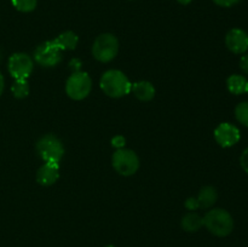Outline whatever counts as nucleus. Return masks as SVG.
<instances>
[{"label":"nucleus","mask_w":248,"mask_h":247,"mask_svg":"<svg viewBox=\"0 0 248 247\" xmlns=\"http://www.w3.org/2000/svg\"><path fill=\"white\" fill-rule=\"evenodd\" d=\"M80 67H81V62H80L78 58H73L69 63V68L72 69L73 73H77V72H81L80 70Z\"/></svg>","instance_id":"nucleus-24"},{"label":"nucleus","mask_w":248,"mask_h":247,"mask_svg":"<svg viewBox=\"0 0 248 247\" xmlns=\"http://www.w3.org/2000/svg\"><path fill=\"white\" fill-rule=\"evenodd\" d=\"M240 165H241L242 170L248 173V148L242 152L241 156H240Z\"/></svg>","instance_id":"nucleus-21"},{"label":"nucleus","mask_w":248,"mask_h":247,"mask_svg":"<svg viewBox=\"0 0 248 247\" xmlns=\"http://www.w3.org/2000/svg\"><path fill=\"white\" fill-rule=\"evenodd\" d=\"M203 227L218 237H225L234 230V219L224 208H212L203 216Z\"/></svg>","instance_id":"nucleus-2"},{"label":"nucleus","mask_w":248,"mask_h":247,"mask_svg":"<svg viewBox=\"0 0 248 247\" xmlns=\"http://www.w3.org/2000/svg\"><path fill=\"white\" fill-rule=\"evenodd\" d=\"M2 91H4V77L0 73V94L2 93Z\"/></svg>","instance_id":"nucleus-26"},{"label":"nucleus","mask_w":248,"mask_h":247,"mask_svg":"<svg viewBox=\"0 0 248 247\" xmlns=\"http://www.w3.org/2000/svg\"><path fill=\"white\" fill-rule=\"evenodd\" d=\"M11 92L15 98H26L29 94V84L27 79H15L11 86Z\"/></svg>","instance_id":"nucleus-17"},{"label":"nucleus","mask_w":248,"mask_h":247,"mask_svg":"<svg viewBox=\"0 0 248 247\" xmlns=\"http://www.w3.org/2000/svg\"><path fill=\"white\" fill-rule=\"evenodd\" d=\"M53 41L62 51H70L77 48L78 44H79V36L74 31H67L61 33L58 36H56Z\"/></svg>","instance_id":"nucleus-14"},{"label":"nucleus","mask_w":248,"mask_h":247,"mask_svg":"<svg viewBox=\"0 0 248 247\" xmlns=\"http://www.w3.org/2000/svg\"><path fill=\"white\" fill-rule=\"evenodd\" d=\"M177 1H178L181 5H189L193 0H177Z\"/></svg>","instance_id":"nucleus-27"},{"label":"nucleus","mask_w":248,"mask_h":247,"mask_svg":"<svg viewBox=\"0 0 248 247\" xmlns=\"http://www.w3.org/2000/svg\"><path fill=\"white\" fill-rule=\"evenodd\" d=\"M126 139L123 137V136H115V137L111 139V144L113 147H115L116 149H121V148L125 147Z\"/></svg>","instance_id":"nucleus-22"},{"label":"nucleus","mask_w":248,"mask_h":247,"mask_svg":"<svg viewBox=\"0 0 248 247\" xmlns=\"http://www.w3.org/2000/svg\"><path fill=\"white\" fill-rule=\"evenodd\" d=\"M36 152L44 162L60 164L64 155V147L55 135H45L36 143Z\"/></svg>","instance_id":"nucleus-3"},{"label":"nucleus","mask_w":248,"mask_h":247,"mask_svg":"<svg viewBox=\"0 0 248 247\" xmlns=\"http://www.w3.org/2000/svg\"><path fill=\"white\" fill-rule=\"evenodd\" d=\"M15 9L19 12H31L36 9L38 0H11Z\"/></svg>","instance_id":"nucleus-18"},{"label":"nucleus","mask_w":248,"mask_h":247,"mask_svg":"<svg viewBox=\"0 0 248 247\" xmlns=\"http://www.w3.org/2000/svg\"><path fill=\"white\" fill-rule=\"evenodd\" d=\"M247 93H248V87H247Z\"/></svg>","instance_id":"nucleus-29"},{"label":"nucleus","mask_w":248,"mask_h":247,"mask_svg":"<svg viewBox=\"0 0 248 247\" xmlns=\"http://www.w3.org/2000/svg\"><path fill=\"white\" fill-rule=\"evenodd\" d=\"M227 86L232 94H242L247 92L248 80L244 75L232 74L228 77Z\"/></svg>","instance_id":"nucleus-16"},{"label":"nucleus","mask_w":248,"mask_h":247,"mask_svg":"<svg viewBox=\"0 0 248 247\" xmlns=\"http://www.w3.org/2000/svg\"><path fill=\"white\" fill-rule=\"evenodd\" d=\"M99 86L107 96L111 98H120L130 93L132 84L121 70L109 69L102 75Z\"/></svg>","instance_id":"nucleus-1"},{"label":"nucleus","mask_w":248,"mask_h":247,"mask_svg":"<svg viewBox=\"0 0 248 247\" xmlns=\"http://www.w3.org/2000/svg\"><path fill=\"white\" fill-rule=\"evenodd\" d=\"M241 138L239 128L230 123H222L216 127L215 139L220 147L230 148L236 144Z\"/></svg>","instance_id":"nucleus-9"},{"label":"nucleus","mask_w":248,"mask_h":247,"mask_svg":"<svg viewBox=\"0 0 248 247\" xmlns=\"http://www.w3.org/2000/svg\"><path fill=\"white\" fill-rule=\"evenodd\" d=\"M217 199H218V193L213 186L207 185V186H203V188L200 189L199 191L198 196L195 198L196 203H198V207L199 208H210L217 202Z\"/></svg>","instance_id":"nucleus-13"},{"label":"nucleus","mask_w":248,"mask_h":247,"mask_svg":"<svg viewBox=\"0 0 248 247\" xmlns=\"http://www.w3.org/2000/svg\"><path fill=\"white\" fill-rule=\"evenodd\" d=\"M182 228L188 232H196L203 227V218L196 212H189L182 218Z\"/></svg>","instance_id":"nucleus-15"},{"label":"nucleus","mask_w":248,"mask_h":247,"mask_svg":"<svg viewBox=\"0 0 248 247\" xmlns=\"http://www.w3.org/2000/svg\"><path fill=\"white\" fill-rule=\"evenodd\" d=\"M186 207L188 208L189 211H195V210H198V203H196V200H195V198H189V199H186Z\"/></svg>","instance_id":"nucleus-25"},{"label":"nucleus","mask_w":248,"mask_h":247,"mask_svg":"<svg viewBox=\"0 0 248 247\" xmlns=\"http://www.w3.org/2000/svg\"><path fill=\"white\" fill-rule=\"evenodd\" d=\"M240 68L245 74H248V53H244V56L240 60Z\"/></svg>","instance_id":"nucleus-23"},{"label":"nucleus","mask_w":248,"mask_h":247,"mask_svg":"<svg viewBox=\"0 0 248 247\" xmlns=\"http://www.w3.org/2000/svg\"><path fill=\"white\" fill-rule=\"evenodd\" d=\"M228 50L236 55H244L248 50V34L240 28H232L225 36Z\"/></svg>","instance_id":"nucleus-10"},{"label":"nucleus","mask_w":248,"mask_h":247,"mask_svg":"<svg viewBox=\"0 0 248 247\" xmlns=\"http://www.w3.org/2000/svg\"><path fill=\"white\" fill-rule=\"evenodd\" d=\"M60 178V164L44 162L36 172V181L40 185L50 186Z\"/></svg>","instance_id":"nucleus-11"},{"label":"nucleus","mask_w":248,"mask_h":247,"mask_svg":"<svg viewBox=\"0 0 248 247\" xmlns=\"http://www.w3.org/2000/svg\"><path fill=\"white\" fill-rule=\"evenodd\" d=\"M92 90V80L86 72L72 73L65 82V92L69 98L81 101L90 94Z\"/></svg>","instance_id":"nucleus-5"},{"label":"nucleus","mask_w":248,"mask_h":247,"mask_svg":"<svg viewBox=\"0 0 248 247\" xmlns=\"http://www.w3.org/2000/svg\"><path fill=\"white\" fill-rule=\"evenodd\" d=\"M113 167L121 176H132L140 169V157L133 150L121 148L116 149L113 155Z\"/></svg>","instance_id":"nucleus-6"},{"label":"nucleus","mask_w":248,"mask_h":247,"mask_svg":"<svg viewBox=\"0 0 248 247\" xmlns=\"http://www.w3.org/2000/svg\"><path fill=\"white\" fill-rule=\"evenodd\" d=\"M9 73L14 79H28L34 68V62L27 53L17 52L9 58Z\"/></svg>","instance_id":"nucleus-8"},{"label":"nucleus","mask_w":248,"mask_h":247,"mask_svg":"<svg viewBox=\"0 0 248 247\" xmlns=\"http://www.w3.org/2000/svg\"><path fill=\"white\" fill-rule=\"evenodd\" d=\"M119 40L114 34L103 33L98 35L92 45V56L98 62L108 63L118 56Z\"/></svg>","instance_id":"nucleus-4"},{"label":"nucleus","mask_w":248,"mask_h":247,"mask_svg":"<svg viewBox=\"0 0 248 247\" xmlns=\"http://www.w3.org/2000/svg\"><path fill=\"white\" fill-rule=\"evenodd\" d=\"M240 1L241 0H213V2L220 7H232L234 5L239 4Z\"/></svg>","instance_id":"nucleus-20"},{"label":"nucleus","mask_w":248,"mask_h":247,"mask_svg":"<svg viewBox=\"0 0 248 247\" xmlns=\"http://www.w3.org/2000/svg\"><path fill=\"white\" fill-rule=\"evenodd\" d=\"M34 60L41 67H55L62 61V50L53 40L45 41L36 47L34 52Z\"/></svg>","instance_id":"nucleus-7"},{"label":"nucleus","mask_w":248,"mask_h":247,"mask_svg":"<svg viewBox=\"0 0 248 247\" xmlns=\"http://www.w3.org/2000/svg\"><path fill=\"white\" fill-rule=\"evenodd\" d=\"M235 118L240 124L248 127V102H241L237 104L235 108Z\"/></svg>","instance_id":"nucleus-19"},{"label":"nucleus","mask_w":248,"mask_h":247,"mask_svg":"<svg viewBox=\"0 0 248 247\" xmlns=\"http://www.w3.org/2000/svg\"><path fill=\"white\" fill-rule=\"evenodd\" d=\"M106 247H114L113 245H108V246H106Z\"/></svg>","instance_id":"nucleus-28"},{"label":"nucleus","mask_w":248,"mask_h":247,"mask_svg":"<svg viewBox=\"0 0 248 247\" xmlns=\"http://www.w3.org/2000/svg\"><path fill=\"white\" fill-rule=\"evenodd\" d=\"M131 91L133 92L136 98H138L142 102H149L155 97L154 85L149 81H145V80H142V81H137L135 82V84H132Z\"/></svg>","instance_id":"nucleus-12"}]
</instances>
